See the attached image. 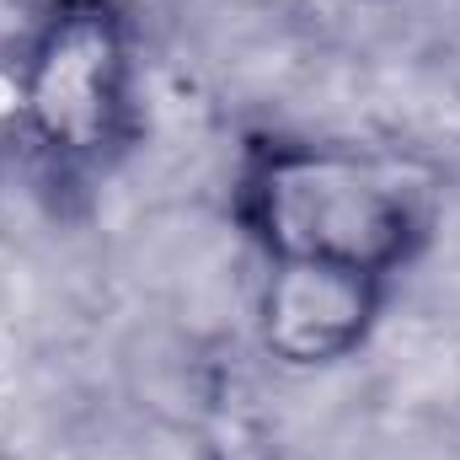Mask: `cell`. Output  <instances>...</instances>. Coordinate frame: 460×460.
I'll return each instance as SVG.
<instances>
[{"mask_svg":"<svg viewBox=\"0 0 460 460\" xmlns=\"http://www.w3.org/2000/svg\"><path fill=\"white\" fill-rule=\"evenodd\" d=\"M235 215L268 262H322L385 284L429 235V188L375 150L262 139L241 161Z\"/></svg>","mask_w":460,"mask_h":460,"instance_id":"cell-1","label":"cell"},{"mask_svg":"<svg viewBox=\"0 0 460 460\" xmlns=\"http://www.w3.org/2000/svg\"><path fill=\"white\" fill-rule=\"evenodd\" d=\"M22 134L54 172H92L134 123V27L123 0H49L16 65Z\"/></svg>","mask_w":460,"mask_h":460,"instance_id":"cell-2","label":"cell"},{"mask_svg":"<svg viewBox=\"0 0 460 460\" xmlns=\"http://www.w3.org/2000/svg\"><path fill=\"white\" fill-rule=\"evenodd\" d=\"M380 279L322 268V262H268L257 295V327L273 358L295 369L338 364L369 338L380 316Z\"/></svg>","mask_w":460,"mask_h":460,"instance_id":"cell-3","label":"cell"}]
</instances>
